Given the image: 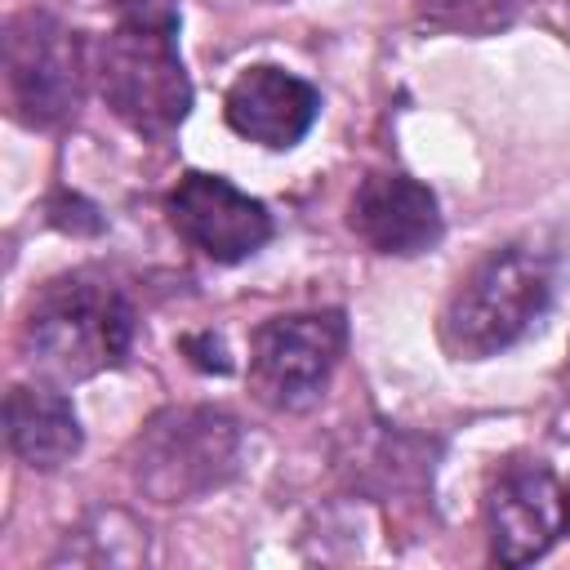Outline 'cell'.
Returning <instances> with one entry per match:
<instances>
[{"mask_svg": "<svg viewBox=\"0 0 570 570\" xmlns=\"http://www.w3.org/2000/svg\"><path fill=\"white\" fill-rule=\"evenodd\" d=\"M566 285V245L548 232H525L494 245L468 267L441 307V347L454 361H490L525 343Z\"/></svg>", "mask_w": 570, "mask_h": 570, "instance_id": "1", "label": "cell"}, {"mask_svg": "<svg viewBox=\"0 0 570 570\" xmlns=\"http://www.w3.org/2000/svg\"><path fill=\"white\" fill-rule=\"evenodd\" d=\"M94 80L116 120L142 138H169L191 111V76L178 53V4L116 0V27L94 49Z\"/></svg>", "mask_w": 570, "mask_h": 570, "instance_id": "2", "label": "cell"}, {"mask_svg": "<svg viewBox=\"0 0 570 570\" xmlns=\"http://www.w3.org/2000/svg\"><path fill=\"white\" fill-rule=\"evenodd\" d=\"M138 312L98 267L53 276L22 316V361L49 383H80L116 370L134 347Z\"/></svg>", "mask_w": 570, "mask_h": 570, "instance_id": "3", "label": "cell"}, {"mask_svg": "<svg viewBox=\"0 0 570 570\" xmlns=\"http://www.w3.org/2000/svg\"><path fill=\"white\" fill-rule=\"evenodd\" d=\"M240 468V428L209 405H169L129 445V476L156 503H191L227 485Z\"/></svg>", "mask_w": 570, "mask_h": 570, "instance_id": "4", "label": "cell"}, {"mask_svg": "<svg viewBox=\"0 0 570 570\" xmlns=\"http://www.w3.org/2000/svg\"><path fill=\"white\" fill-rule=\"evenodd\" d=\"M89 71L85 36L58 13L22 9L4 22V94L22 125L53 129L76 116Z\"/></svg>", "mask_w": 570, "mask_h": 570, "instance_id": "5", "label": "cell"}, {"mask_svg": "<svg viewBox=\"0 0 570 570\" xmlns=\"http://www.w3.org/2000/svg\"><path fill=\"white\" fill-rule=\"evenodd\" d=\"M347 347L343 312H289L272 316L249 338V387L263 405L298 414L312 410Z\"/></svg>", "mask_w": 570, "mask_h": 570, "instance_id": "6", "label": "cell"}, {"mask_svg": "<svg viewBox=\"0 0 570 570\" xmlns=\"http://www.w3.org/2000/svg\"><path fill=\"white\" fill-rule=\"evenodd\" d=\"M566 525V490L539 459H512L494 472L485 490V534L490 557L503 566L539 561Z\"/></svg>", "mask_w": 570, "mask_h": 570, "instance_id": "7", "label": "cell"}, {"mask_svg": "<svg viewBox=\"0 0 570 570\" xmlns=\"http://www.w3.org/2000/svg\"><path fill=\"white\" fill-rule=\"evenodd\" d=\"M174 232L214 263H245L272 240V214L218 174H183L165 200Z\"/></svg>", "mask_w": 570, "mask_h": 570, "instance_id": "8", "label": "cell"}, {"mask_svg": "<svg viewBox=\"0 0 570 570\" xmlns=\"http://www.w3.org/2000/svg\"><path fill=\"white\" fill-rule=\"evenodd\" d=\"M223 116L245 142H258L267 151H289L316 125L321 94L303 76L272 67V62H258L232 80V89L223 98Z\"/></svg>", "mask_w": 570, "mask_h": 570, "instance_id": "9", "label": "cell"}, {"mask_svg": "<svg viewBox=\"0 0 570 570\" xmlns=\"http://www.w3.org/2000/svg\"><path fill=\"white\" fill-rule=\"evenodd\" d=\"M352 232L392 258H414L428 254L441 240V205L436 196L410 178V174H370L352 191L347 205Z\"/></svg>", "mask_w": 570, "mask_h": 570, "instance_id": "10", "label": "cell"}, {"mask_svg": "<svg viewBox=\"0 0 570 570\" xmlns=\"http://www.w3.org/2000/svg\"><path fill=\"white\" fill-rule=\"evenodd\" d=\"M4 441L9 454L36 472H53L71 463L85 445L76 405L45 383H18L4 396Z\"/></svg>", "mask_w": 570, "mask_h": 570, "instance_id": "11", "label": "cell"}, {"mask_svg": "<svg viewBox=\"0 0 570 570\" xmlns=\"http://www.w3.org/2000/svg\"><path fill=\"white\" fill-rule=\"evenodd\" d=\"M142 561H147V530L120 508H98L76 530L62 534V548L53 552L49 566H142Z\"/></svg>", "mask_w": 570, "mask_h": 570, "instance_id": "12", "label": "cell"}, {"mask_svg": "<svg viewBox=\"0 0 570 570\" xmlns=\"http://www.w3.org/2000/svg\"><path fill=\"white\" fill-rule=\"evenodd\" d=\"M423 27L432 31H454V36H494L508 27L525 0H414Z\"/></svg>", "mask_w": 570, "mask_h": 570, "instance_id": "13", "label": "cell"}, {"mask_svg": "<svg viewBox=\"0 0 570 570\" xmlns=\"http://www.w3.org/2000/svg\"><path fill=\"white\" fill-rule=\"evenodd\" d=\"M183 352H187V361L196 365V370H205V374H232V352H227V343L214 334V330H200V334H187L183 343H178Z\"/></svg>", "mask_w": 570, "mask_h": 570, "instance_id": "14", "label": "cell"}, {"mask_svg": "<svg viewBox=\"0 0 570 570\" xmlns=\"http://www.w3.org/2000/svg\"><path fill=\"white\" fill-rule=\"evenodd\" d=\"M561 534H570V485H566V525H561Z\"/></svg>", "mask_w": 570, "mask_h": 570, "instance_id": "15", "label": "cell"}]
</instances>
